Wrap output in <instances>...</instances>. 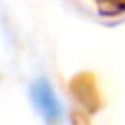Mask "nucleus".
Listing matches in <instances>:
<instances>
[{"label": "nucleus", "instance_id": "1", "mask_svg": "<svg viewBox=\"0 0 125 125\" xmlns=\"http://www.w3.org/2000/svg\"><path fill=\"white\" fill-rule=\"evenodd\" d=\"M31 99H33V105L37 108V112L46 121H57L62 116V105H59L57 94H55V90L51 88L48 81L37 79L31 86Z\"/></svg>", "mask_w": 125, "mask_h": 125}]
</instances>
